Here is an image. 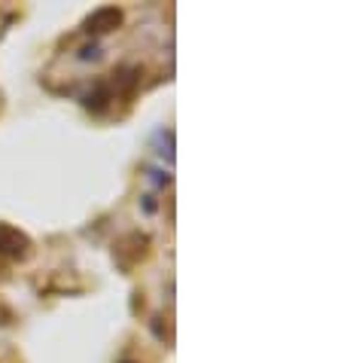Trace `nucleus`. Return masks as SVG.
I'll return each instance as SVG.
<instances>
[{"label": "nucleus", "instance_id": "obj_3", "mask_svg": "<svg viewBox=\"0 0 341 363\" xmlns=\"http://www.w3.org/2000/svg\"><path fill=\"white\" fill-rule=\"evenodd\" d=\"M110 98H113V89H110V86H104V83H98V86L92 89V92L86 95V101H83V104H86L88 110H98V113H101V110L110 104Z\"/></svg>", "mask_w": 341, "mask_h": 363}, {"label": "nucleus", "instance_id": "obj_2", "mask_svg": "<svg viewBox=\"0 0 341 363\" xmlns=\"http://www.w3.org/2000/svg\"><path fill=\"white\" fill-rule=\"evenodd\" d=\"M119 25H122V9H116V6H101L86 18L88 34H110V31H116Z\"/></svg>", "mask_w": 341, "mask_h": 363}, {"label": "nucleus", "instance_id": "obj_1", "mask_svg": "<svg viewBox=\"0 0 341 363\" xmlns=\"http://www.w3.org/2000/svg\"><path fill=\"white\" fill-rule=\"evenodd\" d=\"M28 254H31V238H28L22 229H16L9 223H0V257L25 259Z\"/></svg>", "mask_w": 341, "mask_h": 363}]
</instances>
